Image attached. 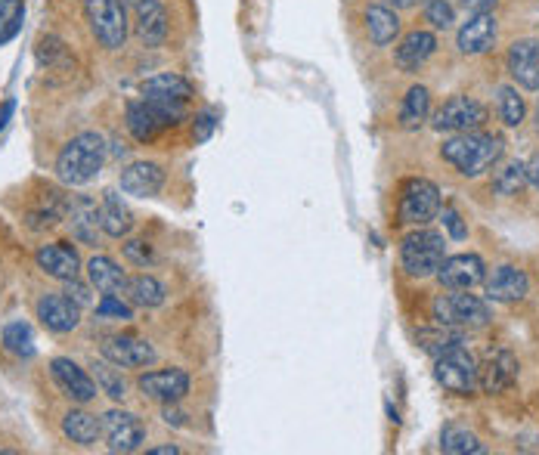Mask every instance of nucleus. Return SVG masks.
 Listing matches in <instances>:
<instances>
[{
	"label": "nucleus",
	"mask_w": 539,
	"mask_h": 455,
	"mask_svg": "<svg viewBox=\"0 0 539 455\" xmlns=\"http://www.w3.org/2000/svg\"><path fill=\"white\" fill-rule=\"evenodd\" d=\"M35 260L50 279H59V282L78 279V273H81V257L69 242H53V245L38 248Z\"/></svg>",
	"instance_id": "4be33fe9"
},
{
	"label": "nucleus",
	"mask_w": 539,
	"mask_h": 455,
	"mask_svg": "<svg viewBox=\"0 0 539 455\" xmlns=\"http://www.w3.org/2000/svg\"><path fill=\"white\" fill-rule=\"evenodd\" d=\"M434 319L440 325H459V329H484L493 316L484 298L450 288V295H440L434 301Z\"/></svg>",
	"instance_id": "423d86ee"
},
{
	"label": "nucleus",
	"mask_w": 539,
	"mask_h": 455,
	"mask_svg": "<svg viewBox=\"0 0 539 455\" xmlns=\"http://www.w3.org/2000/svg\"><path fill=\"white\" fill-rule=\"evenodd\" d=\"M140 93H143V100H149V103L186 109L189 96H193V84H189L183 75L165 72V75H155V78L143 81V84H140Z\"/></svg>",
	"instance_id": "a211bd4d"
},
{
	"label": "nucleus",
	"mask_w": 539,
	"mask_h": 455,
	"mask_svg": "<svg viewBox=\"0 0 539 455\" xmlns=\"http://www.w3.org/2000/svg\"><path fill=\"white\" fill-rule=\"evenodd\" d=\"M106 161V140L100 134H78L56 155V177L69 186H87L90 180H97Z\"/></svg>",
	"instance_id": "f03ea898"
},
{
	"label": "nucleus",
	"mask_w": 539,
	"mask_h": 455,
	"mask_svg": "<svg viewBox=\"0 0 539 455\" xmlns=\"http://www.w3.org/2000/svg\"><path fill=\"white\" fill-rule=\"evenodd\" d=\"M84 16H87L93 38H97L106 50L124 47L131 22H128V10H124L121 0H84Z\"/></svg>",
	"instance_id": "39448f33"
},
{
	"label": "nucleus",
	"mask_w": 539,
	"mask_h": 455,
	"mask_svg": "<svg viewBox=\"0 0 539 455\" xmlns=\"http://www.w3.org/2000/svg\"><path fill=\"white\" fill-rule=\"evenodd\" d=\"M524 168H527V183H530V186H533V189L539 192V152H536V155H533V158L527 161Z\"/></svg>",
	"instance_id": "a18cd8bd"
},
{
	"label": "nucleus",
	"mask_w": 539,
	"mask_h": 455,
	"mask_svg": "<svg viewBox=\"0 0 539 455\" xmlns=\"http://www.w3.org/2000/svg\"><path fill=\"white\" fill-rule=\"evenodd\" d=\"M35 53H38L41 69H47L50 75H66V78H75V72H78V62H75V56L69 53V47L62 44L59 38H53V35L41 38Z\"/></svg>",
	"instance_id": "cd10ccee"
},
{
	"label": "nucleus",
	"mask_w": 539,
	"mask_h": 455,
	"mask_svg": "<svg viewBox=\"0 0 539 455\" xmlns=\"http://www.w3.org/2000/svg\"><path fill=\"white\" fill-rule=\"evenodd\" d=\"M183 418H186L183 412H177V409H171V403H165V421H168V425H177V428H180Z\"/></svg>",
	"instance_id": "de8ad7c7"
},
{
	"label": "nucleus",
	"mask_w": 539,
	"mask_h": 455,
	"mask_svg": "<svg viewBox=\"0 0 539 455\" xmlns=\"http://www.w3.org/2000/svg\"><path fill=\"white\" fill-rule=\"evenodd\" d=\"M22 19H25V4H22V0H0V47L10 44L19 35Z\"/></svg>",
	"instance_id": "c9c22d12"
},
{
	"label": "nucleus",
	"mask_w": 539,
	"mask_h": 455,
	"mask_svg": "<svg viewBox=\"0 0 539 455\" xmlns=\"http://www.w3.org/2000/svg\"><path fill=\"white\" fill-rule=\"evenodd\" d=\"M103 437H106V446L112 452H137L143 443H146V428L143 421L134 415V412H124V409H109L103 418Z\"/></svg>",
	"instance_id": "1a4fd4ad"
},
{
	"label": "nucleus",
	"mask_w": 539,
	"mask_h": 455,
	"mask_svg": "<svg viewBox=\"0 0 539 455\" xmlns=\"http://www.w3.org/2000/svg\"><path fill=\"white\" fill-rule=\"evenodd\" d=\"M50 375L56 387L62 390V397H69L72 403H90L97 400V381H93L78 363L66 360V356H56L50 363Z\"/></svg>",
	"instance_id": "9b49d317"
},
{
	"label": "nucleus",
	"mask_w": 539,
	"mask_h": 455,
	"mask_svg": "<svg viewBox=\"0 0 539 455\" xmlns=\"http://www.w3.org/2000/svg\"><path fill=\"white\" fill-rule=\"evenodd\" d=\"M484 285H487V298L499 301V304H518L527 298V291H530L527 273L512 267V264L496 267L490 276H484Z\"/></svg>",
	"instance_id": "f3484780"
},
{
	"label": "nucleus",
	"mask_w": 539,
	"mask_h": 455,
	"mask_svg": "<svg viewBox=\"0 0 539 455\" xmlns=\"http://www.w3.org/2000/svg\"><path fill=\"white\" fill-rule=\"evenodd\" d=\"M505 65H509V75L524 90H539V41H515L509 47V56H505Z\"/></svg>",
	"instance_id": "aec40b11"
},
{
	"label": "nucleus",
	"mask_w": 539,
	"mask_h": 455,
	"mask_svg": "<svg viewBox=\"0 0 539 455\" xmlns=\"http://www.w3.org/2000/svg\"><path fill=\"white\" fill-rule=\"evenodd\" d=\"M425 19L434 25V28H453V22H456V13H453V7L447 4V0H428V7H425Z\"/></svg>",
	"instance_id": "58836bf2"
},
{
	"label": "nucleus",
	"mask_w": 539,
	"mask_h": 455,
	"mask_svg": "<svg viewBox=\"0 0 539 455\" xmlns=\"http://www.w3.org/2000/svg\"><path fill=\"white\" fill-rule=\"evenodd\" d=\"M100 226L109 239H124L134 230V214L118 192H106L100 205Z\"/></svg>",
	"instance_id": "a878e982"
},
{
	"label": "nucleus",
	"mask_w": 539,
	"mask_h": 455,
	"mask_svg": "<svg viewBox=\"0 0 539 455\" xmlns=\"http://www.w3.org/2000/svg\"><path fill=\"white\" fill-rule=\"evenodd\" d=\"M434 50H437V38L431 35V31H409L394 53V62L403 72H419L422 65L434 56Z\"/></svg>",
	"instance_id": "b1692460"
},
{
	"label": "nucleus",
	"mask_w": 539,
	"mask_h": 455,
	"mask_svg": "<svg viewBox=\"0 0 539 455\" xmlns=\"http://www.w3.org/2000/svg\"><path fill=\"white\" fill-rule=\"evenodd\" d=\"M4 347L16 356H35V335H31L28 322H10L4 329Z\"/></svg>",
	"instance_id": "e433bc0d"
},
{
	"label": "nucleus",
	"mask_w": 539,
	"mask_h": 455,
	"mask_svg": "<svg viewBox=\"0 0 539 455\" xmlns=\"http://www.w3.org/2000/svg\"><path fill=\"white\" fill-rule=\"evenodd\" d=\"M211 130H214V118H211V115H202V118H199V127H196V140L205 143V140L211 137Z\"/></svg>",
	"instance_id": "49530a36"
},
{
	"label": "nucleus",
	"mask_w": 539,
	"mask_h": 455,
	"mask_svg": "<svg viewBox=\"0 0 539 455\" xmlns=\"http://www.w3.org/2000/svg\"><path fill=\"white\" fill-rule=\"evenodd\" d=\"M487 276V267L478 254H456V257H443V264L437 270L440 285H447L453 291H471L474 285H481Z\"/></svg>",
	"instance_id": "f8f14e48"
},
{
	"label": "nucleus",
	"mask_w": 539,
	"mask_h": 455,
	"mask_svg": "<svg viewBox=\"0 0 539 455\" xmlns=\"http://www.w3.org/2000/svg\"><path fill=\"white\" fill-rule=\"evenodd\" d=\"M518 381V360L509 350H490L478 363V390L484 394H505Z\"/></svg>",
	"instance_id": "9d476101"
},
{
	"label": "nucleus",
	"mask_w": 539,
	"mask_h": 455,
	"mask_svg": "<svg viewBox=\"0 0 539 455\" xmlns=\"http://www.w3.org/2000/svg\"><path fill=\"white\" fill-rule=\"evenodd\" d=\"M66 295H69L72 301H78L81 307L90 304V291H87V285H81L78 279H69V291H66Z\"/></svg>",
	"instance_id": "37998d69"
},
{
	"label": "nucleus",
	"mask_w": 539,
	"mask_h": 455,
	"mask_svg": "<svg viewBox=\"0 0 539 455\" xmlns=\"http://www.w3.org/2000/svg\"><path fill=\"white\" fill-rule=\"evenodd\" d=\"M103 356L118 369H143L155 363V347L134 335H115L103 344Z\"/></svg>",
	"instance_id": "4468645a"
},
{
	"label": "nucleus",
	"mask_w": 539,
	"mask_h": 455,
	"mask_svg": "<svg viewBox=\"0 0 539 455\" xmlns=\"http://www.w3.org/2000/svg\"><path fill=\"white\" fill-rule=\"evenodd\" d=\"M527 115V103L518 87H499V118L505 127H521Z\"/></svg>",
	"instance_id": "72a5a7b5"
},
{
	"label": "nucleus",
	"mask_w": 539,
	"mask_h": 455,
	"mask_svg": "<svg viewBox=\"0 0 539 455\" xmlns=\"http://www.w3.org/2000/svg\"><path fill=\"white\" fill-rule=\"evenodd\" d=\"M124 295H128V301L134 304V307H146V310H152V307H162L165 304V285L158 282L155 276H131L128 279V285H124Z\"/></svg>",
	"instance_id": "2f4dec72"
},
{
	"label": "nucleus",
	"mask_w": 539,
	"mask_h": 455,
	"mask_svg": "<svg viewBox=\"0 0 539 455\" xmlns=\"http://www.w3.org/2000/svg\"><path fill=\"white\" fill-rule=\"evenodd\" d=\"M146 452H149V455H180L177 446H149Z\"/></svg>",
	"instance_id": "8fccbe9b"
},
{
	"label": "nucleus",
	"mask_w": 539,
	"mask_h": 455,
	"mask_svg": "<svg viewBox=\"0 0 539 455\" xmlns=\"http://www.w3.org/2000/svg\"><path fill=\"white\" fill-rule=\"evenodd\" d=\"M118 183H121V192L137 195V199H152V195H158L165 186V171L158 168L155 161H134V165L121 171Z\"/></svg>",
	"instance_id": "5701e85b"
},
{
	"label": "nucleus",
	"mask_w": 539,
	"mask_h": 455,
	"mask_svg": "<svg viewBox=\"0 0 539 455\" xmlns=\"http://www.w3.org/2000/svg\"><path fill=\"white\" fill-rule=\"evenodd\" d=\"M134 31L146 47H162L168 38V13L162 0H137L134 7Z\"/></svg>",
	"instance_id": "6ab92c4d"
},
{
	"label": "nucleus",
	"mask_w": 539,
	"mask_h": 455,
	"mask_svg": "<svg viewBox=\"0 0 539 455\" xmlns=\"http://www.w3.org/2000/svg\"><path fill=\"white\" fill-rule=\"evenodd\" d=\"M536 127H539V112H536Z\"/></svg>",
	"instance_id": "603ef678"
},
{
	"label": "nucleus",
	"mask_w": 539,
	"mask_h": 455,
	"mask_svg": "<svg viewBox=\"0 0 539 455\" xmlns=\"http://www.w3.org/2000/svg\"><path fill=\"white\" fill-rule=\"evenodd\" d=\"M443 254H447V242H443V233L437 230H419L409 233L400 245V264L412 279H425L434 276L443 264Z\"/></svg>",
	"instance_id": "20e7f679"
},
{
	"label": "nucleus",
	"mask_w": 539,
	"mask_h": 455,
	"mask_svg": "<svg viewBox=\"0 0 539 455\" xmlns=\"http://www.w3.org/2000/svg\"><path fill=\"white\" fill-rule=\"evenodd\" d=\"M428 118H431V90L422 84L409 87L403 96V106H400V127L419 130Z\"/></svg>",
	"instance_id": "7c9ffc66"
},
{
	"label": "nucleus",
	"mask_w": 539,
	"mask_h": 455,
	"mask_svg": "<svg viewBox=\"0 0 539 455\" xmlns=\"http://www.w3.org/2000/svg\"><path fill=\"white\" fill-rule=\"evenodd\" d=\"M137 387L143 390V397H149V400L180 403L189 394V375L183 369H158V372L140 375Z\"/></svg>",
	"instance_id": "ddd939ff"
},
{
	"label": "nucleus",
	"mask_w": 539,
	"mask_h": 455,
	"mask_svg": "<svg viewBox=\"0 0 539 455\" xmlns=\"http://www.w3.org/2000/svg\"><path fill=\"white\" fill-rule=\"evenodd\" d=\"M124 121H128V130H131V137H134L137 143H152L165 127H174V124H177L174 118H168L162 109H158L155 103H149V100H134V103H128Z\"/></svg>",
	"instance_id": "2eb2a0df"
},
{
	"label": "nucleus",
	"mask_w": 539,
	"mask_h": 455,
	"mask_svg": "<svg viewBox=\"0 0 539 455\" xmlns=\"http://www.w3.org/2000/svg\"><path fill=\"white\" fill-rule=\"evenodd\" d=\"M459 4H462V10L465 13H490L493 7H496V0H459Z\"/></svg>",
	"instance_id": "c03bdc74"
},
{
	"label": "nucleus",
	"mask_w": 539,
	"mask_h": 455,
	"mask_svg": "<svg viewBox=\"0 0 539 455\" xmlns=\"http://www.w3.org/2000/svg\"><path fill=\"white\" fill-rule=\"evenodd\" d=\"M527 183V168L521 161H509L493 174V192L496 195H518Z\"/></svg>",
	"instance_id": "f704fd0d"
},
{
	"label": "nucleus",
	"mask_w": 539,
	"mask_h": 455,
	"mask_svg": "<svg viewBox=\"0 0 539 455\" xmlns=\"http://www.w3.org/2000/svg\"><path fill=\"white\" fill-rule=\"evenodd\" d=\"M93 375H97V387L103 390L106 397H112V400H118V403L124 400V381H121V375L109 366V360L93 366Z\"/></svg>",
	"instance_id": "4c0bfd02"
},
{
	"label": "nucleus",
	"mask_w": 539,
	"mask_h": 455,
	"mask_svg": "<svg viewBox=\"0 0 539 455\" xmlns=\"http://www.w3.org/2000/svg\"><path fill=\"white\" fill-rule=\"evenodd\" d=\"M440 449L450 452V455H478V452H484V443L478 440V434H471L468 428L447 425L440 434Z\"/></svg>",
	"instance_id": "473e14b6"
},
{
	"label": "nucleus",
	"mask_w": 539,
	"mask_h": 455,
	"mask_svg": "<svg viewBox=\"0 0 539 455\" xmlns=\"http://www.w3.org/2000/svg\"><path fill=\"white\" fill-rule=\"evenodd\" d=\"M416 4H419V0H385V7H391V10H409Z\"/></svg>",
	"instance_id": "09e8293b"
},
{
	"label": "nucleus",
	"mask_w": 539,
	"mask_h": 455,
	"mask_svg": "<svg viewBox=\"0 0 539 455\" xmlns=\"http://www.w3.org/2000/svg\"><path fill=\"white\" fill-rule=\"evenodd\" d=\"M443 226H447V233H450L456 242L468 239V223L459 217V211H456L453 205H447V208H443Z\"/></svg>",
	"instance_id": "a19ab883"
},
{
	"label": "nucleus",
	"mask_w": 539,
	"mask_h": 455,
	"mask_svg": "<svg viewBox=\"0 0 539 455\" xmlns=\"http://www.w3.org/2000/svg\"><path fill=\"white\" fill-rule=\"evenodd\" d=\"M97 316H103V319H131L134 310H131V304H124L118 295H103L100 304H97Z\"/></svg>",
	"instance_id": "ea45409f"
},
{
	"label": "nucleus",
	"mask_w": 539,
	"mask_h": 455,
	"mask_svg": "<svg viewBox=\"0 0 539 455\" xmlns=\"http://www.w3.org/2000/svg\"><path fill=\"white\" fill-rule=\"evenodd\" d=\"M69 226H72V236L84 245H97L100 242V233H103V226H100V208L93 205L90 199H75L69 205Z\"/></svg>",
	"instance_id": "393cba45"
},
{
	"label": "nucleus",
	"mask_w": 539,
	"mask_h": 455,
	"mask_svg": "<svg viewBox=\"0 0 539 455\" xmlns=\"http://www.w3.org/2000/svg\"><path fill=\"white\" fill-rule=\"evenodd\" d=\"M366 31H369V41L375 47H388L400 35V19L391 7L375 4L366 10Z\"/></svg>",
	"instance_id": "c756f323"
},
{
	"label": "nucleus",
	"mask_w": 539,
	"mask_h": 455,
	"mask_svg": "<svg viewBox=\"0 0 539 455\" xmlns=\"http://www.w3.org/2000/svg\"><path fill=\"white\" fill-rule=\"evenodd\" d=\"M440 211V189L425 180H406L403 192H400V223L406 226H425L428 220H434V214Z\"/></svg>",
	"instance_id": "0eeeda50"
},
{
	"label": "nucleus",
	"mask_w": 539,
	"mask_h": 455,
	"mask_svg": "<svg viewBox=\"0 0 539 455\" xmlns=\"http://www.w3.org/2000/svg\"><path fill=\"white\" fill-rule=\"evenodd\" d=\"M434 378L447 394L471 397L478 394V360L456 341L434 356Z\"/></svg>",
	"instance_id": "7ed1b4c3"
},
{
	"label": "nucleus",
	"mask_w": 539,
	"mask_h": 455,
	"mask_svg": "<svg viewBox=\"0 0 539 455\" xmlns=\"http://www.w3.org/2000/svg\"><path fill=\"white\" fill-rule=\"evenodd\" d=\"M505 143L496 134H481V130H468V134H456L440 146V155L447 165H453L462 177H481L484 171L496 168L502 158Z\"/></svg>",
	"instance_id": "f257e3e1"
},
{
	"label": "nucleus",
	"mask_w": 539,
	"mask_h": 455,
	"mask_svg": "<svg viewBox=\"0 0 539 455\" xmlns=\"http://www.w3.org/2000/svg\"><path fill=\"white\" fill-rule=\"evenodd\" d=\"M87 282L97 288L100 295H118V291H124V285H128V276H124V270L112 257L97 254V257H90V264H87Z\"/></svg>",
	"instance_id": "bb28decb"
},
{
	"label": "nucleus",
	"mask_w": 539,
	"mask_h": 455,
	"mask_svg": "<svg viewBox=\"0 0 539 455\" xmlns=\"http://www.w3.org/2000/svg\"><path fill=\"white\" fill-rule=\"evenodd\" d=\"M38 319L44 329L56 332V335H66L75 332L78 322H81V304L72 301L69 295H44L35 307Z\"/></svg>",
	"instance_id": "dca6fc26"
},
{
	"label": "nucleus",
	"mask_w": 539,
	"mask_h": 455,
	"mask_svg": "<svg viewBox=\"0 0 539 455\" xmlns=\"http://www.w3.org/2000/svg\"><path fill=\"white\" fill-rule=\"evenodd\" d=\"M484 121H487V109L474 96H453L431 118L434 130H440V134L443 130L447 134H468V130L484 127Z\"/></svg>",
	"instance_id": "6e6552de"
},
{
	"label": "nucleus",
	"mask_w": 539,
	"mask_h": 455,
	"mask_svg": "<svg viewBox=\"0 0 539 455\" xmlns=\"http://www.w3.org/2000/svg\"><path fill=\"white\" fill-rule=\"evenodd\" d=\"M62 434L78 446H93L103 437V421L84 409H72L66 418H62Z\"/></svg>",
	"instance_id": "c85d7f7f"
},
{
	"label": "nucleus",
	"mask_w": 539,
	"mask_h": 455,
	"mask_svg": "<svg viewBox=\"0 0 539 455\" xmlns=\"http://www.w3.org/2000/svg\"><path fill=\"white\" fill-rule=\"evenodd\" d=\"M496 35H499V28H496V16L493 13H474L462 28H459V35H456V44L465 56H481L487 53L493 44H496Z\"/></svg>",
	"instance_id": "412c9836"
},
{
	"label": "nucleus",
	"mask_w": 539,
	"mask_h": 455,
	"mask_svg": "<svg viewBox=\"0 0 539 455\" xmlns=\"http://www.w3.org/2000/svg\"><path fill=\"white\" fill-rule=\"evenodd\" d=\"M124 257H128L131 264H137V267H146V264H152V248L146 242L134 239V242L124 245Z\"/></svg>",
	"instance_id": "79ce46f5"
},
{
	"label": "nucleus",
	"mask_w": 539,
	"mask_h": 455,
	"mask_svg": "<svg viewBox=\"0 0 539 455\" xmlns=\"http://www.w3.org/2000/svg\"><path fill=\"white\" fill-rule=\"evenodd\" d=\"M10 115H13V100H7L4 103V112H0V130L7 127V121H10Z\"/></svg>",
	"instance_id": "3c124183"
}]
</instances>
